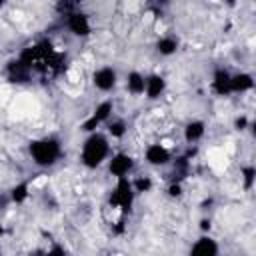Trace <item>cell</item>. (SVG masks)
Here are the masks:
<instances>
[{
  "mask_svg": "<svg viewBox=\"0 0 256 256\" xmlns=\"http://www.w3.org/2000/svg\"><path fill=\"white\" fill-rule=\"evenodd\" d=\"M112 110H114L112 100H102V102L94 108L92 118H94V120H98L100 124H102V122H108V120H110V116H112Z\"/></svg>",
  "mask_w": 256,
  "mask_h": 256,
  "instance_id": "obj_16",
  "label": "cell"
},
{
  "mask_svg": "<svg viewBox=\"0 0 256 256\" xmlns=\"http://www.w3.org/2000/svg\"><path fill=\"white\" fill-rule=\"evenodd\" d=\"M230 72L226 68H218L212 76V90L218 94V96H228L232 94L230 92Z\"/></svg>",
  "mask_w": 256,
  "mask_h": 256,
  "instance_id": "obj_9",
  "label": "cell"
},
{
  "mask_svg": "<svg viewBox=\"0 0 256 256\" xmlns=\"http://www.w3.org/2000/svg\"><path fill=\"white\" fill-rule=\"evenodd\" d=\"M254 178H256L254 166H244V168H242V180H244V188H246V190H252Z\"/></svg>",
  "mask_w": 256,
  "mask_h": 256,
  "instance_id": "obj_20",
  "label": "cell"
},
{
  "mask_svg": "<svg viewBox=\"0 0 256 256\" xmlns=\"http://www.w3.org/2000/svg\"><path fill=\"white\" fill-rule=\"evenodd\" d=\"M168 194H170L172 198H178V196L182 194V184H180V182H172L170 188H168Z\"/></svg>",
  "mask_w": 256,
  "mask_h": 256,
  "instance_id": "obj_21",
  "label": "cell"
},
{
  "mask_svg": "<svg viewBox=\"0 0 256 256\" xmlns=\"http://www.w3.org/2000/svg\"><path fill=\"white\" fill-rule=\"evenodd\" d=\"M246 124H248V120H246V116H238V118H236V122H234V126H236V130H244V128H246Z\"/></svg>",
  "mask_w": 256,
  "mask_h": 256,
  "instance_id": "obj_22",
  "label": "cell"
},
{
  "mask_svg": "<svg viewBox=\"0 0 256 256\" xmlns=\"http://www.w3.org/2000/svg\"><path fill=\"white\" fill-rule=\"evenodd\" d=\"M254 88V76L248 72H238L230 76V92H248Z\"/></svg>",
  "mask_w": 256,
  "mask_h": 256,
  "instance_id": "obj_11",
  "label": "cell"
},
{
  "mask_svg": "<svg viewBox=\"0 0 256 256\" xmlns=\"http://www.w3.org/2000/svg\"><path fill=\"white\" fill-rule=\"evenodd\" d=\"M42 256H66V254H64V250H62L60 246H54L52 250H48V252L42 254Z\"/></svg>",
  "mask_w": 256,
  "mask_h": 256,
  "instance_id": "obj_23",
  "label": "cell"
},
{
  "mask_svg": "<svg viewBox=\"0 0 256 256\" xmlns=\"http://www.w3.org/2000/svg\"><path fill=\"white\" fill-rule=\"evenodd\" d=\"M220 246L212 236H200L192 248H190V256H218Z\"/></svg>",
  "mask_w": 256,
  "mask_h": 256,
  "instance_id": "obj_8",
  "label": "cell"
},
{
  "mask_svg": "<svg viewBox=\"0 0 256 256\" xmlns=\"http://www.w3.org/2000/svg\"><path fill=\"white\" fill-rule=\"evenodd\" d=\"M2 236H4V226L0 224V238H2Z\"/></svg>",
  "mask_w": 256,
  "mask_h": 256,
  "instance_id": "obj_24",
  "label": "cell"
},
{
  "mask_svg": "<svg viewBox=\"0 0 256 256\" xmlns=\"http://www.w3.org/2000/svg\"><path fill=\"white\" fill-rule=\"evenodd\" d=\"M66 28L74 36H80V38H84V36H88L92 32V24H90L88 14L78 12V10H72V12L66 14Z\"/></svg>",
  "mask_w": 256,
  "mask_h": 256,
  "instance_id": "obj_4",
  "label": "cell"
},
{
  "mask_svg": "<svg viewBox=\"0 0 256 256\" xmlns=\"http://www.w3.org/2000/svg\"><path fill=\"white\" fill-rule=\"evenodd\" d=\"M116 82H118V74L112 66H102V68H96L94 74H92V84L96 90L100 92H110L116 88Z\"/></svg>",
  "mask_w": 256,
  "mask_h": 256,
  "instance_id": "obj_5",
  "label": "cell"
},
{
  "mask_svg": "<svg viewBox=\"0 0 256 256\" xmlns=\"http://www.w3.org/2000/svg\"><path fill=\"white\" fill-rule=\"evenodd\" d=\"M134 168V158L126 152H116L108 162V172L114 178H126Z\"/></svg>",
  "mask_w": 256,
  "mask_h": 256,
  "instance_id": "obj_6",
  "label": "cell"
},
{
  "mask_svg": "<svg viewBox=\"0 0 256 256\" xmlns=\"http://www.w3.org/2000/svg\"><path fill=\"white\" fill-rule=\"evenodd\" d=\"M28 152L34 160L36 166H42V168H50L54 166L60 156H62V144L58 138H52V136H44V138H36L28 144Z\"/></svg>",
  "mask_w": 256,
  "mask_h": 256,
  "instance_id": "obj_2",
  "label": "cell"
},
{
  "mask_svg": "<svg viewBox=\"0 0 256 256\" xmlns=\"http://www.w3.org/2000/svg\"><path fill=\"white\" fill-rule=\"evenodd\" d=\"M204 134H206V124H204L202 120H190V122L184 126V140H186L188 144L198 142Z\"/></svg>",
  "mask_w": 256,
  "mask_h": 256,
  "instance_id": "obj_14",
  "label": "cell"
},
{
  "mask_svg": "<svg viewBox=\"0 0 256 256\" xmlns=\"http://www.w3.org/2000/svg\"><path fill=\"white\" fill-rule=\"evenodd\" d=\"M166 90V80L160 74H150L146 76V86H144V94L150 100H156L162 96V92Z\"/></svg>",
  "mask_w": 256,
  "mask_h": 256,
  "instance_id": "obj_10",
  "label": "cell"
},
{
  "mask_svg": "<svg viewBox=\"0 0 256 256\" xmlns=\"http://www.w3.org/2000/svg\"><path fill=\"white\" fill-rule=\"evenodd\" d=\"M0 256H2V252H0Z\"/></svg>",
  "mask_w": 256,
  "mask_h": 256,
  "instance_id": "obj_25",
  "label": "cell"
},
{
  "mask_svg": "<svg viewBox=\"0 0 256 256\" xmlns=\"http://www.w3.org/2000/svg\"><path fill=\"white\" fill-rule=\"evenodd\" d=\"M144 158L150 166H166L172 162V154L164 144H148L144 150Z\"/></svg>",
  "mask_w": 256,
  "mask_h": 256,
  "instance_id": "obj_7",
  "label": "cell"
},
{
  "mask_svg": "<svg viewBox=\"0 0 256 256\" xmlns=\"http://www.w3.org/2000/svg\"><path fill=\"white\" fill-rule=\"evenodd\" d=\"M30 68L18 58V60H12L10 64H8V78H10V82H26L28 78H30Z\"/></svg>",
  "mask_w": 256,
  "mask_h": 256,
  "instance_id": "obj_12",
  "label": "cell"
},
{
  "mask_svg": "<svg viewBox=\"0 0 256 256\" xmlns=\"http://www.w3.org/2000/svg\"><path fill=\"white\" fill-rule=\"evenodd\" d=\"M132 188L134 192H150L152 190V178L150 176H138L136 180H132Z\"/></svg>",
  "mask_w": 256,
  "mask_h": 256,
  "instance_id": "obj_18",
  "label": "cell"
},
{
  "mask_svg": "<svg viewBox=\"0 0 256 256\" xmlns=\"http://www.w3.org/2000/svg\"><path fill=\"white\" fill-rule=\"evenodd\" d=\"M134 198H136V192L132 188V180L126 178H116V186L110 194V206L118 208L122 214H128L134 206Z\"/></svg>",
  "mask_w": 256,
  "mask_h": 256,
  "instance_id": "obj_3",
  "label": "cell"
},
{
  "mask_svg": "<svg viewBox=\"0 0 256 256\" xmlns=\"http://www.w3.org/2000/svg\"><path fill=\"white\" fill-rule=\"evenodd\" d=\"M108 154H110V140L106 134L96 130L88 134V138L84 140L80 150V162L86 168H98L108 158Z\"/></svg>",
  "mask_w": 256,
  "mask_h": 256,
  "instance_id": "obj_1",
  "label": "cell"
},
{
  "mask_svg": "<svg viewBox=\"0 0 256 256\" xmlns=\"http://www.w3.org/2000/svg\"><path fill=\"white\" fill-rule=\"evenodd\" d=\"M156 50H158L160 56H172V54H176V50H178V38H174V36H162L156 42Z\"/></svg>",
  "mask_w": 256,
  "mask_h": 256,
  "instance_id": "obj_15",
  "label": "cell"
},
{
  "mask_svg": "<svg viewBox=\"0 0 256 256\" xmlns=\"http://www.w3.org/2000/svg\"><path fill=\"white\" fill-rule=\"evenodd\" d=\"M28 190H30L28 182H20V184H16V186L10 190V200H12V202H16V204L26 202V198H28V194H30Z\"/></svg>",
  "mask_w": 256,
  "mask_h": 256,
  "instance_id": "obj_17",
  "label": "cell"
},
{
  "mask_svg": "<svg viewBox=\"0 0 256 256\" xmlns=\"http://www.w3.org/2000/svg\"><path fill=\"white\" fill-rule=\"evenodd\" d=\"M108 134H110L112 138H122V136L126 134V124H124L122 120H112V122H108Z\"/></svg>",
  "mask_w": 256,
  "mask_h": 256,
  "instance_id": "obj_19",
  "label": "cell"
},
{
  "mask_svg": "<svg viewBox=\"0 0 256 256\" xmlns=\"http://www.w3.org/2000/svg\"><path fill=\"white\" fill-rule=\"evenodd\" d=\"M144 86H146V76H144V74H140L138 70L128 72V76H126V90H128L132 96L144 94Z\"/></svg>",
  "mask_w": 256,
  "mask_h": 256,
  "instance_id": "obj_13",
  "label": "cell"
}]
</instances>
